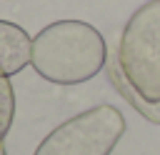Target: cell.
<instances>
[{"instance_id":"1","label":"cell","mask_w":160,"mask_h":155,"mask_svg":"<svg viewBox=\"0 0 160 155\" xmlns=\"http://www.w3.org/2000/svg\"><path fill=\"white\" fill-rule=\"evenodd\" d=\"M108 62V45L98 28L82 20H58L32 38V70L55 85L92 80Z\"/></svg>"},{"instance_id":"2","label":"cell","mask_w":160,"mask_h":155,"mask_svg":"<svg viewBox=\"0 0 160 155\" xmlns=\"http://www.w3.org/2000/svg\"><path fill=\"white\" fill-rule=\"evenodd\" d=\"M115 52L130 85L160 102V0H148L130 15Z\"/></svg>"},{"instance_id":"3","label":"cell","mask_w":160,"mask_h":155,"mask_svg":"<svg viewBox=\"0 0 160 155\" xmlns=\"http://www.w3.org/2000/svg\"><path fill=\"white\" fill-rule=\"evenodd\" d=\"M122 132V112L112 105H98L60 122L32 155H110Z\"/></svg>"},{"instance_id":"4","label":"cell","mask_w":160,"mask_h":155,"mask_svg":"<svg viewBox=\"0 0 160 155\" xmlns=\"http://www.w3.org/2000/svg\"><path fill=\"white\" fill-rule=\"evenodd\" d=\"M30 55H32L30 35L10 20H0V75L5 78L18 75L30 65Z\"/></svg>"},{"instance_id":"5","label":"cell","mask_w":160,"mask_h":155,"mask_svg":"<svg viewBox=\"0 0 160 155\" xmlns=\"http://www.w3.org/2000/svg\"><path fill=\"white\" fill-rule=\"evenodd\" d=\"M105 72H108L110 85L125 98V102H130V108H135L145 120L160 125V102H150V100H145V98L130 85V80L125 78V72H122V68H120V62H118V52H110V60L105 62Z\"/></svg>"},{"instance_id":"6","label":"cell","mask_w":160,"mask_h":155,"mask_svg":"<svg viewBox=\"0 0 160 155\" xmlns=\"http://www.w3.org/2000/svg\"><path fill=\"white\" fill-rule=\"evenodd\" d=\"M15 118V92H12V82L10 78L0 75V142L5 140L10 125Z\"/></svg>"},{"instance_id":"7","label":"cell","mask_w":160,"mask_h":155,"mask_svg":"<svg viewBox=\"0 0 160 155\" xmlns=\"http://www.w3.org/2000/svg\"><path fill=\"white\" fill-rule=\"evenodd\" d=\"M0 155H8V150H5V145L0 142Z\"/></svg>"}]
</instances>
